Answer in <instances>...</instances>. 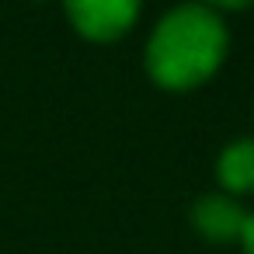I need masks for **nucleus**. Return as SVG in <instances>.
<instances>
[{
	"label": "nucleus",
	"instance_id": "obj_5",
	"mask_svg": "<svg viewBox=\"0 0 254 254\" xmlns=\"http://www.w3.org/2000/svg\"><path fill=\"white\" fill-rule=\"evenodd\" d=\"M202 4L209 11H244V7L254 4V0H202Z\"/></svg>",
	"mask_w": 254,
	"mask_h": 254
},
{
	"label": "nucleus",
	"instance_id": "obj_6",
	"mask_svg": "<svg viewBox=\"0 0 254 254\" xmlns=\"http://www.w3.org/2000/svg\"><path fill=\"white\" fill-rule=\"evenodd\" d=\"M240 247H244V254H254V212H247V223H244V233H240Z\"/></svg>",
	"mask_w": 254,
	"mask_h": 254
},
{
	"label": "nucleus",
	"instance_id": "obj_4",
	"mask_svg": "<svg viewBox=\"0 0 254 254\" xmlns=\"http://www.w3.org/2000/svg\"><path fill=\"white\" fill-rule=\"evenodd\" d=\"M216 178L226 195H247L254 191V139L230 143L216 160Z\"/></svg>",
	"mask_w": 254,
	"mask_h": 254
},
{
	"label": "nucleus",
	"instance_id": "obj_2",
	"mask_svg": "<svg viewBox=\"0 0 254 254\" xmlns=\"http://www.w3.org/2000/svg\"><path fill=\"white\" fill-rule=\"evenodd\" d=\"M143 0H63L70 25L91 42H112L126 35Z\"/></svg>",
	"mask_w": 254,
	"mask_h": 254
},
{
	"label": "nucleus",
	"instance_id": "obj_3",
	"mask_svg": "<svg viewBox=\"0 0 254 254\" xmlns=\"http://www.w3.org/2000/svg\"><path fill=\"white\" fill-rule=\"evenodd\" d=\"M244 223H247V212L240 209V202L226 191H216V195H202L191 209V226L212 240V244H226V240H240L244 233Z\"/></svg>",
	"mask_w": 254,
	"mask_h": 254
},
{
	"label": "nucleus",
	"instance_id": "obj_1",
	"mask_svg": "<svg viewBox=\"0 0 254 254\" xmlns=\"http://www.w3.org/2000/svg\"><path fill=\"white\" fill-rule=\"evenodd\" d=\"M226 56V25L205 4L167 11L146 42V73L164 91H191L205 84Z\"/></svg>",
	"mask_w": 254,
	"mask_h": 254
}]
</instances>
